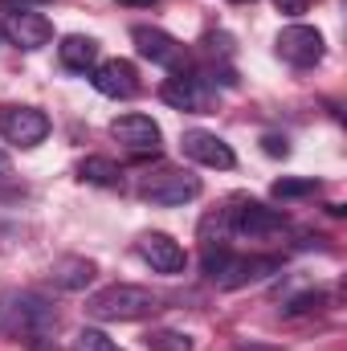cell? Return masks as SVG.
Instances as JSON below:
<instances>
[{"label": "cell", "mask_w": 347, "mask_h": 351, "mask_svg": "<svg viewBox=\"0 0 347 351\" xmlns=\"http://www.w3.org/2000/svg\"><path fill=\"white\" fill-rule=\"evenodd\" d=\"M53 327H58V315H53V306L41 294H33V290H8V294H0V335L33 343V348L41 351V339H49Z\"/></svg>", "instance_id": "6da1fadb"}, {"label": "cell", "mask_w": 347, "mask_h": 351, "mask_svg": "<svg viewBox=\"0 0 347 351\" xmlns=\"http://www.w3.org/2000/svg\"><path fill=\"white\" fill-rule=\"evenodd\" d=\"M156 311H160V298L135 282H115L86 302V315L98 323H139V319H152Z\"/></svg>", "instance_id": "7a4b0ae2"}, {"label": "cell", "mask_w": 347, "mask_h": 351, "mask_svg": "<svg viewBox=\"0 0 347 351\" xmlns=\"http://www.w3.org/2000/svg\"><path fill=\"white\" fill-rule=\"evenodd\" d=\"M278 265H282L278 258H229L225 245L204 250V274H208V282H213L217 290H241V286H250V282L270 278Z\"/></svg>", "instance_id": "3957f363"}, {"label": "cell", "mask_w": 347, "mask_h": 351, "mask_svg": "<svg viewBox=\"0 0 347 351\" xmlns=\"http://www.w3.org/2000/svg\"><path fill=\"white\" fill-rule=\"evenodd\" d=\"M0 37H8L16 49H41L53 41V21L29 4H0Z\"/></svg>", "instance_id": "277c9868"}, {"label": "cell", "mask_w": 347, "mask_h": 351, "mask_svg": "<svg viewBox=\"0 0 347 351\" xmlns=\"http://www.w3.org/2000/svg\"><path fill=\"white\" fill-rule=\"evenodd\" d=\"M139 196H143L147 204L176 208V204L200 196V180L192 172H184V168H156V172L139 176Z\"/></svg>", "instance_id": "5b68a950"}, {"label": "cell", "mask_w": 347, "mask_h": 351, "mask_svg": "<svg viewBox=\"0 0 347 351\" xmlns=\"http://www.w3.org/2000/svg\"><path fill=\"white\" fill-rule=\"evenodd\" d=\"M229 229H233V237H246V241H278L290 229V221L270 204L241 200L229 208Z\"/></svg>", "instance_id": "8992f818"}, {"label": "cell", "mask_w": 347, "mask_h": 351, "mask_svg": "<svg viewBox=\"0 0 347 351\" xmlns=\"http://www.w3.org/2000/svg\"><path fill=\"white\" fill-rule=\"evenodd\" d=\"M160 98H164L172 110H184V114H208V110L217 106L213 82H208L204 74H188V70L172 74V78L160 86Z\"/></svg>", "instance_id": "52a82bcc"}, {"label": "cell", "mask_w": 347, "mask_h": 351, "mask_svg": "<svg viewBox=\"0 0 347 351\" xmlns=\"http://www.w3.org/2000/svg\"><path fill=\"white\" fill-rule=\"evenodd\" d=\"M0 135L12 147H37L49 139V119L37 106H0Z\"/></svg>", "instance_id": "ba28073f"}, {"label": "cell", "mask_w": 347, "mask_h": 351, "mask_svg": "<svg viewBox=\"0 0 347 351\" xmlns=\"http://www.w3.org/2000/svg\"><path fill=\"white\" fill-rule=\"evenodd\" d=\"M274 49H278L282 62H290V66H298V70H311V66L323 62V33L311 29V25H286V29L278 33Z\"/></svg>", "instance_id": "9c48e42d"}, {"label": "cell", "mask_w": 347, "mask_h": 351, "mask_svg": "<svg viewBox=\"0 0 347 351\" xmlns=\"http://www.w3.org/2000/svg\"><path fill=\"white\" fill-rule=\"evenodd\" d=\"M110 135H115L131 156H156L160 143H164L160 123L147 119V114H123V119H115V123H110Z\"/></svg>", "instance_id": "30bf717a"}, {"label": "cell", "mask_w": 347, "mask_h": 351, "mask_svg": "<svg viewBox=\"0 0 347 351\" xmlns=\"http://www.w3.org/2000/svg\"><path fill=\"white\" fill-rule=\"evenodd\" d=\"M180 147H184V156H188V160H196L200 168H217V172H229V168L237 164L233 147H229L221 135H213V131H184Z\"/></svg>", "instance_id": "8fae6325"}, {"label": "cell", "mask_w": 347, "mask_h": 351, "mask_svg": "<svg viewBox=\"0 0 347 351\" xmlns=\"http://www.w3.org/2000/svg\"><path fill=\"white\" fill-rule=\"evenodd\" d=\"M90 82L106 98H135L139 94V70L127 58H110V62H98L90 70Z\"/></svg>", "instance_id": "7c38bea8"}, {"label": "cell", "mask_w": 347, "mask_h": 351, "mask_svg": "<svg viewBox=\"0 0 347 351\" xmlns=\"http://www.w3.org/2000/svg\"><path fill=\"white\" fill-rule=\"evenodd\" d=\"M135 254L152 265L156 274H180L184 262H188V258H184V245H180L176 237H168V233H160V229H156V233H143V237L135 241Z\"/></svg>", "instance_id": "4fadbf2b"}, {"label": "cell", "mask_w": 347, "mask_h": 351, "mask_svg": "<svg viewBox=\"0 0 347 351\" xmlns=\"http://www.w3.org/2000/svg\"><path fill=\"white\" fill-rule=\"evenodd\" d=\"M131 41H135V49L147 58V62H156V66H184V45L176 41L172 33H164V29H152V25H139V29H131Z\"/></svg>", "instance_id": "5bb4252c"}, {"label": "cell", "mask_w": 347, "mask_h": 351, "mask_svg": "<svg viewBox=\"0 0 347 351\" xmlns=\"http://www.w3.org/2000/svg\"><path fill=\"white\" fill-rule=\"evenodd\" d=\"M94 274H98V265L90 258H74V254H66V258H58L49 265V282L58 290H86L94 282Z\"/></svg>", "instance_id": "9a60e30c"}, {"label": "cell", "mask_w": 347, "mask_h": 351, "mask_svg": "<svg viewBox=\"0 0 347 351\" xmlns=\"http://www.w3.org/2000/svg\"><path fill=\"white\" fill-rule=\"evenodd\" d=\"M58 58H62L66 70H74V74H90V70L98 66V41H94V37H82V33H74V37H66V41L58 45Z\"/></svg>", "instance_id": "2e32d148"}, {"label": "cell", "mask_w": 347, "mask_h": 351, "mask_svg": "<svg viewBox=\"0 0 347 351\" xmlns=\"http://www.w3.org/2000/svg\"><path fill=\"white\" fill-rule=\"evenodd\" d=\"M78 176H82L86 184H98V188H119V184H123V168H119L115 160H106V156H86V160L78 164Z\"/></svg>", "instance_id": "e0dca14e"}, {"label": "cell", "mask_w": 347, "mask_h": 351, "mask_svg": "<svg viewBox=\"0 0 347 351\" xmlns=\"http://www.w3.org/2000/svg\"><path fill=\"white\" fill-rule=\"evenodd\" d=\"M143 343H147V351H192V335L172 331V327H160V331H147Z\"/></svg>", "instance_id": "ac0fdd59"}, {"label": "cell", "mask_w": 347, "mask_h": 351, "mask_svg": "<svg viewBox=\"0 0 347 351\" xmlns=\"http://www.w3.org/2000/svg\"><path fill=\"white\" fill-rule=\"evenodd\" d=\"M74 351H123L106 331H98V327H86V331H78V339H74Z\"/></svg>", "instance_id": "d6986e66"}, {"label": "cell", "mask_w": 347, "mask_h": 351, "mask_svg": "<svg viewBox=\"0 0 347 351\" xmlns=\"http://www.w3.org/2000/svg\"><path fill=\"white\" fill-rule=\"evenodd\" d=\"M319 184L315 180H274V196L278 200H294V196H315Z\"/></svg>", "instance_id": "ffe728a7"}, {"label": "cell", "mask_w": 347, "mask_h": 351, "mask_svg": "<svg viewBox=\"0 0 347 351\" xmlns=\"http://www.w3.org/2000/svg\"><path fill=\"white\" fill-rule=\"evenodd\" d=\"M323 306H327V294L323 290H307V294L286 302V315H311V311H323Z\"/></svg>", "instance_id": "44dd1931"}, {"label": "cell", "mask_w": 347, "mask_h": 351, "mask_svg": "<svg viewBox=\"0 0 347 351\" xmlns=\"http://www.w3.org/2000/svg\"><path fill=\"white\" fill-rule=\"evenodd\" d=\"M261 143H265V156H286V152H290V143H286L282 135H265Z\"/></svg>", "instance_id": "7402d4cb"}, {"label": "cell", "mask_w": 347, "mask_h": 351, "mask_svg": "<svg viewBox=\"0 0 347 351\" xmlns=\"http://www.w3.org/2000/svg\"><path fill=\"white\" fill-rule=\"evenodd\" d=\"M274 8L286 16H298V12H307V0H274Z\"/></svg>", "instance_id": "603a6c76"}, {"label": "cell", "mask_w": 347, "mask_h": 351, "mask_svg": "<svg viewBox=\"0 0 347 351\" xmlns=\"http://www.w3.org/2000/svg\"><path fill=\"white\" fill-rule=\"evenodd\" d=\"M12 180V160L4 156V147H0V184H8Z\"/></svg>", "instance_id": "cb8c5ba5"}, {"label": "cell", "mask_w": 347, "mask_h": 351, "mask_svg": "<svg viewBox=\"0 0 347 351\" xmlns=\"http://www.w3.org/2000/svg\"><path fill=\"white\" fill-rule=\"evenodd\" d=\"M119 4H143V8H152V4H160V0H119Z\"/></svg>", "instance_id": "d4e9b609"}, {"label": "cell", "mask_w": 347, "mask_h": 351, "mask_svg": "<svg viewBox=\"0 0 347 351\" xmlns=\"http://www.w3.org/2000/svg\"><path fill=\"white\" fill-rule=\"evenodd\" d=\"M237 351H278V348H258V343H246V348H237Z\"/></svg>", "instance_id": "484cf974"}]
</instances>
